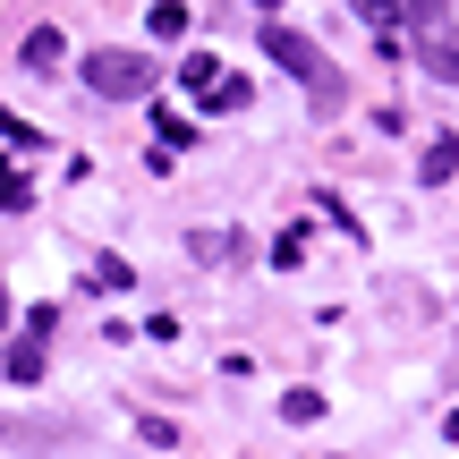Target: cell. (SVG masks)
I'll list each match as a JSON object with an SVG mask.
<instances>
[{
    "instance_id": "1",
    "label": "cell",
    "mask_w": 459,
    "mask_h": 459,
    "mask_svg": "<svg viewBox=\"0 0 459 459\" xmlns=\"http://www.w3.org/2000/svg\"><path fill=\"white\" fill-rule=\"evenodd\" d=\"M264 60H273V68H290V77L315 94V111H341V94H349V85H341V68L324 60V43H315V34L273 26V17H264Z\"/></svg>"
},
{
    "instance_id": "2",
    "label": "cell",
    "mask_w": 459,
    "mask_h": 459,
    "mask_svg": "<svg viewBox=\"0 0 459 459\" xmlns=\"http://www.w3.org/2000/svg\"><path fill=\"white\" fill-rule=\"evenodd\" d=\"M77 77H85V94H102V102H145L153 94V60L145 51H94Z\"/></svg>"
},
{
    "instance_id": "3",
    "label": "cell",
    "mask_w": 459,
    "mask_h": 459,
    "mask_svg": "<svg viewBox=\"0 0 459 459\" xmlns=\"http://www.w3.org/2000/svg\"><path fill=\"white\" fill-rule=\"evenodd\" d=\"M179 77H187V94H196L204 111H247V77H221V60H204V51L179 68Z\"/></svg>"
},
{
    "instance_id": "4",
    "label": "cell",
    "mask_w": 459,
    "mask_h": 459,
    "mask_svg": "<svg viewBox=\"0 0 459 459\" xmlns=\"http://www.w3.org/2000/svg\"><path fill=\"white\" fill-rule=\"evenodd\" d=\"M60 60H68L60 26H34L26 43H17V68H26V77H60Z\"/></svg>"
},
{
    "instance_id": "5",
    "label": "cell",
    "mask_w": 459,
    "mask_h": 459,
    "mask_svg": "<svg viewBox=\"0 0 459 459\" xmlns=\"http://www.w3.org/2000/svg\"><path fill=\"white\" fill-rule=\"evenodd\" d=\"M417 60H426L443 85H459V34L451 26H426V34H417Z\"/></svg>"
},
{
    "instance_id": "6",
    "label": "cell",
    "mask_w": 459,
    "mask_h": 459,
    "mask_svg": "<svg viewBox=\"0 0 459 459\" xmlns=\"http://www.w3.org/2000/svg\"><path fill=\"white\" fill-rule=\"evenodd\" d=\"M451 170H459V136H434V145H426V162H417V179H426V187H443Z\"/></svg>"
},
{
    "instance_id": "7",
    "label": "cell",
    "mask_w": 459,
    "mask_h": 459,
    "mask_svg": "<svg viewBox=\"0 0 459 459\" xmlns=\"http://www.w3.org/2000/svg\"><path fill=\"white\" fill-rule=\"evenodd\" d=\"M9 383H43V349H34V341L9 349Z\"/></svg>"
},
{
    "instance_id": "8",
    "label": "cell",
    "mask_w": 459,
    "mask_h": 459,
    "mask_svg": "<svg viewBox=\"0 0 459 459\" xmlns=\"http://www.w3.org/2000/svg\"><path fill=\"white\" fill-rule=\"evenodd\" d=\"M281 417H290V426H315V417H324V400H315V392H290V400H281Z\"/></svg>"
},
{
    "instance_id": "9",
    "label": "cell",
    "mask_w": 459,
    "mask_h": 459,
    "mask_svg": "<svg viewBox=\"0 0 459 459\" xmlns=\"http://www.w3.org/2000/svg\"><path fill=\"white\" fill-rule=\"evenodd\" d=\"M0 136H9L17 153H34V145H43V128H26V119H17V111H0Z\"/></svg>"
},
{
    "instance_id": "10",
    "label": "cell",
    "mask_w": 459,
    "mask_h": 459,
    "mask_svg": "<svg viewBox=\"0 0 459 459\" xmlns=\"http://www.w3.org/2000/svg\"><path fill=\"white\" fill-rule=\"evenodd\" d=\"M153 34H187V9H179V0H153Z\"/></svg>"
},
{
    "instance_id": "11",
    "label": "cell",
    "mask_w": 459,
    "mask_h": 459,
    "mask_svg": "<svg viewBox=\"0 0 459 459\" xmlns=\"http://www.w3.org/2000/svg\"><path fill=\"white\" fill-rule=\"evenodd\" d=\"M0 213H26V179L17 170H0Z\"/></svg>"
},
{
    "instance_id": "12",
    "label": "cell",
    "mask_w": 459,
    "mask_h": 459,
    "mask_svg": "<svg viewBox=\"0 0 459 459\" xmlns=\"http://www.w3.org/2000/svg\"><path fill=\"white\" fill-rule=\"evenodd\" d=\"M0 324H9V290H0Z\"/></svg>"
},
{
    "instance_id": "13",
    "label": "cell",
    "mask_w": 459,
    "mask_h": 459,
    "mask_svg": "<svg viewBox=\"0 0 459 459\" xmlns=\"http://www.w3.org/2000/svg\"><path fill=\"white\" fill-rule=\"evenodd\" d=\"M255 9H264V17H273V9H281V0H255Z\"/></svg>"
}]
</instances>
